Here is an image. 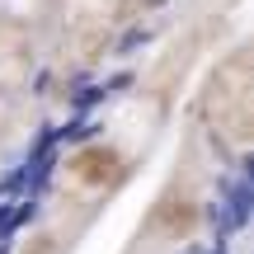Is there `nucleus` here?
Segmentation results:
<instances>
[{
	"instance_id": "7ed1b4c3",
	"label": "nucleus",
	"mask_w": 254,
	"mask_h": 254,
	"mask_svg": "<svg viewBox=\"0 0 254 254\" xmlns=\"http://www.w3.org/2000/svg\"><path fill=\"white\" fill-rule=\"evenodd\" d=\"M52 5L57 0H0V33H33V28L52 24Z\"/></svg>"
},
{
	"instance_id": "f03ea898",
	"label": "nucleus",
	"mask_w": 254,
	"mask_h": 254,
	"mask_svg": "<svg viewBox=\"0 0 254 254\" xmlns=\"http://www.w3.org/2000/svg\"><path fill=\"white\" fill-rule=\"evenodd\" d=\"M118 19H123L118 0H57L52 5V24H57V38H62V52L75 66H90L109 47Z\"/></svg>"
},
{
	"instance_id": "20e7f679",
	"label": "nucleus",
	"mask_w": 254,
	"mask_h": 254,
	"mask_svg": "<svg viewBox=\"0 0 254 254\" xmlns=\"http://www.w3.org/2000/svg\"><path fill=\"white\" fill-rule=\"evenodd\" d=\"M118 5L127 9V5H155V0H118Z\"/></svg>"
},
{
	"instance_id": "f257e3e1",
	"label": "nucleus",
	"mask_w": 254,
	"mask_h": 254,
	"mask_svg": "<svg viewBox=\"0 0 254 254\" xmlns=\"http://www.w3.org/2000/svg\"><path fill=\"white\" fill-rule=\"evenodd\" d=\"M202 127L226 155H245L254 141V62L250 52H231L217 62L207 90H202Z\"/></svg>"
}]
</instances>
